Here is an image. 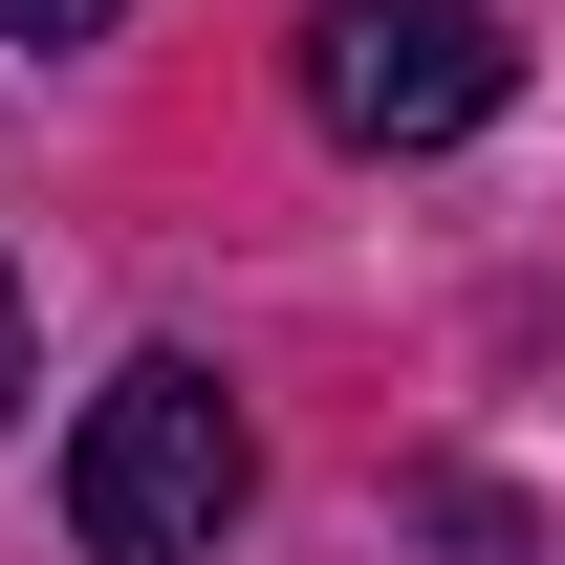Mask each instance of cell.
I'll list each match as a JSON object with an SVG mask.
<instances>
[{
	"instance_id": "obj_2",
	"label": "cell",
	"mask_w": 565,
	"mask_h": 565,
	"mask_svg": "<svg viewBox=\"0 0 565 565\" xmlns=\"http://www.w3.org/2000/svg\"><path fill=\"white\" fill-rule=\"evenodd\" d=\"M500 87H522L500 0H305V109L349 152H457L500 131Z\"/></svg>"
},
{
	"instance_id": "obj_1",
	"label": "cell",
	"mask_w": 565,
	"mask_h": 565,
	"mask_svg": "<svg viewBox=\"0 0 565 565\" xmlns=\"http://www.w3.org/2000/svg\"><path fill=\"white\" fill-rule=\"evenodd\" d=\"M239 479H262L239 392H217L196 349H131L109 392H87V435H66V544L87 565H217Z\"/></svg>"
},
{
	"instance_id": "obj_4",
	"label": "cell",
	"mask_w": 565,
	"mask_h": 565,
	"mask_svg": "<svg viewBox=\"0 0 565 565\" xmlns=\"http://www.w3.org/2000/svg\"><path fill=\"white\" fill-rule=\"evenodd\" d=\"M0 392H22V262H0Z\"/></svg>"
},
{
	"instance_id": "obj_3",
	"label": "cell",
	"mask_w": 565,
	"mask_h": 565,
	"mask_svg": "<svg viewBox=\"0 0 565 565\" xmlns=\"http://www.w3.org/2000/svg\"><path fill=\"white\" fill-rule=\"evenodd\" d=\"M131 0H0V44H109Z\"/></svg>"
}]
</instances>
